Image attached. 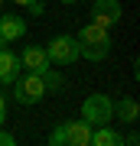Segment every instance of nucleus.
<instances>
[{"label": "nucleus", "instance_id": "f8f14e48", "mask_svg": "<svg viewBox=\"0 0 140 146\" xmlns=\"http://www.w3.org/2000/svg\"><path fill=\"white\" fill-rule=\"evenodd\" d=\"M42 81H46V91H56V88H62V75L59 72H52V68H46V72H42Z\"/></svg>", "mask_w": 140, "mask_h": 146}, {"label": "nucleus", "instance_id": "20e7f679", "mask_svg": "<svg viewBox=\"0 0 140 146\" xmlns=\"http://www.w3.org/2000/svg\"><path fill=\"white\" fill-rule=\"evenodd\" d=\"M46 55H49V65L68 68L78 58V39L75 36H52L49 46H46Z\"/></svg>", "mask_w": 140, "mask_h": 146}, {"label": "nucleus", "instance_id": "ddd939ff", "mask_svg": "<svg viewBox=\"0 0 140 146\" xmlns=\"http://www.w3.org/2000/svg\"><path fill=\"white\" fill-rule=\"evenodd\" d=\"M49 146H65V123L52 127V133H49Z\"/></svg>", "mask_w": 140, "mask_h": 146}, {"label": "nucleus", "instance_id": "423d86ee", "mask_svg": "<svg viewBox=\"0 0 140 146\" xmlns=\"http://www.w3.org/2000/svg\"><path fill=\"white\" fill-rule=\"evenodd\" d=\"M20 65H23V72H36V75H42V72L49 68V55H46V49H42V46H23Z\"/></svg>", "mask_w": 140, "mask_h": 146}, {"label": "nucleus", "instance_id": "6ab92c4d", "mask_svg": "<svg viewBox=\"0 0 140 146\" xmlns=\"http://www.w3.org/2000/svg\"><path fill=\"white\" fill-rule=\"evenodd\" d=\"M62 3H78V0H62Z\"/></svg>", "mask_w": 140, "mask_h": 146}, {"label": "nucleus", "instance_id": "39448f33", "mask_svg": "<svg viewBox=\"0 0 140 146\" xmlns=\"http://www.w3.org/2000/svg\"><path fill=\"white\" fill-rule=\"evenodd\" d=\"M91 23H98V26L111 29L114 23H121V16H124V10H121V0H94L91 7Z\"/></svg>", "mask_w": 140, "mask_h": 146}, {"label": "nucleus", "instance_id": "9d476101", "mask_svg": "<svg viewBox=\"0 0 140 146\" xmlns=\"http://www.w3.org/2000/svg\"><path fill=\"white\" fill-rule=\"evenodd\" d=\"M91 143L94 146H124V136L117 130H111L108 123H101L98 130H91Z\"/></svg>", "mask_w": 140, "mask_h": 146}, {"label": "nucleus", "instance_id": "2eb2a0df", "mask_svg": "<svg viewBox=\"0 0 140 146\" xmlns=\"http://www.w3.org/2000/svg\"><path fill=\"white\" fill-rule=\"evenodd\" d=\"M0 146H16V136L7 133V130H0Z\"/></svg>", "mask_w": 140, "mask_h": 146}, {"label": "nucleus", "instance_id": "aec40b11", "mask_svg": "<svg viewBox=\"0 0 140 146\" xmlns=\"http://www.w3.org/2000/svg\"><path fill=\"white\" fill-rule=\"evenodd\" d=\"M0 3H3V0H0Z\"/></svg>", "mask_w": 140, "mask_h": 146}, {"label": "nucleus", "instance_id": "9b49d317", "mask_svg": "<svg viewBox=\"0 0 140 146\" xmlns=\"http://www.w3.org/2000/svg\"><path fill=\"white\" fill-rule=\"evenodd\" d=\"M114 114L124 120V123H137L140 107H137V101H134V98H124V101H117V104H114Z\"/></svg>", "mask_w": 140, "mask_h": 146}, {"label": "nucleus", "instance_id": "7ed1b4c3", "mask_svg": "<svg viewBox=\"0 0 140 146\" xmlns=\"http://www.w3.org/2000/svg\"><path fill=\"white\" fill-rule=\"evenodd\" d=\"M114 117V101L108 94H88L82 104V120H88L91 127H101V123H111Z\"/></svg>", "mask_w": 140, "mask_h": 146}, {"label": "nucleus", "instance_id": "1a4fd4ad", "mask_svg": "<svg viewBox=\"0 0 140 146\" xmlns=\"http://www.w3.org/2000/svg\"><path fill=\"white\" fill-rule=\"evenodd\" d=\"M91 130L94 127L88 120H72V123H65V143L68 146H91Z\"/></svg>", "mask_w": 140, "mask_h": 146}, {"label": "nucleus", "instance_id": "6e6552de", "mask_svg": "<svg viewBox=\"0 0 140 146\" xmlns=\"http://www.w3.org/2000/svg\"><path fill=\"white\" fill-rule=\"evenodd\" d=\"M0 36H3L7 42H16L26 36V20L16 13H0Z\"/></svg>", "mask_w": 140, "mask_h": 146}, {"label": "nucleus", "instance_id": "f257e3e1", "mask_svg": "<svg viewBox=\"0 0 140 146\" xmlns=\"http://www.w3.org/2000/svg\"><path fill=\"white\" fill-rule=\"evenodd\" d=\"M78 58H88V62H101L104 55L111 52V33L98 26V23H88V26H82L78 33Z\"/></svg>", "mask_w": 140, "mask_h": 146}, {"label": "nucleus", "instance_id": "dca6fc26", "mask_svg": "<svg viewBox=\"0 0 140 146\" xmlns=\"http://www.w3.org/2000/svg\"><path fill=\"white\" fill-rule=\"evenodd\" d=\"M7 123V101H3V94H0V127Z\"/></svg>", "mask_w": 140, "mask_h": 146}, {"label": "nucleus", "instance_id": "a211bd4d", "mask_svg": "<svg viewBox=\"0 0 140 146\" xmlns=\"http://www.w3.org/2000/svg\"><path fill=\"white\" fill-rule=\"evenodd\" d=\"M3 46H7V39H3V36H0V49H3Z\"/></svg>", "mask_w": 140, "mask_h": 146}, {"label": "nucleus", "instance_id": "f03ea898", "mask_svg": "<svg viewBox=\"0 0 140 146\" xmlns=\"http://www.w3.org/2000/svg\"><path fill=\"white\" fill-rule=\"evenodd\" d=\"M13 94H16V101H20V104H39L49 91H46L42 75L23 72V75H16V81H13Z\"/></svg>", "mask_w": 140, "mask_h": 146}, {"label": "nucleus", "instance_id": "4468645a", "mask_svg": "<svg viewBox=\"0 0 140 146\" xmlns=\"http://www.w3.org/2000/svg\"><path fill=\"white\" fill-rule=\"evenodd\" d=\"M26 10H29L33 16H42V13H46V7H42V0H33V3H26Z\"/></svg>", "mask_w": 140, "mask_h": 146}, {"label": "nucleus", "instance_id": "f3484780", "mask_svg": "<svg viewBox=\"0 0 140 146\" xmlns=\"http://www.w3.org/2000/svg\"><path fill=\"white\" fill-rule=\"evenodd\" d=\"M13 3H16V7H26V3H33V0H13Z\"/></svg>", "mask_w": 140, "mask_h": 146}, {"label": "nucleus", "instance_id": "0eeeda50", "mask_svg": "<svg viewBox=\"0 0 140 146\" xmlns=\"http://www.w3.org/2000/svg\"><path fill=\"white\" fill-rule=\"evenodd\" d=\"M23 72V65H20V55L10 52V49H0V84H13L16 81V75Z\"/></svg>", "mask_w": 140, "mask_h": 146}]
</instances>
